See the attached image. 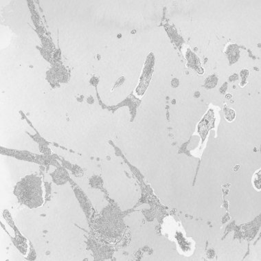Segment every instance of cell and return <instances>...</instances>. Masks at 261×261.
Instances as JSON below:
<instances>
[{"mask_svg":"<svg viewBox=\"0 0 261 261\" xmlns=\"http://www.w3.org/2000/svg\"><path fill=\"white\" fill-rule=\"evenodd\" d=\"M253 183H254V185L256 187V189L258 190H260V171L259 170L258 171V174L257 175L256 174L253 177Z\"/></svg>","mask_w":261,"mask_h":261,"instance_id":"6da1fadb","label":"cell"},{"mask_svg":"<svg viewBox=\"0 0 261 261\" xmlns=\"http://www.w3.org/2000/svg\"><path fill=\"white\" fill-rule=\"evenodd\" d=\"M224 113H225V116L226 119L228 121H232V120L235 118V112L233 110L230 109H225L224 110Z\"/></svg>","mask_w":261,"mask_h":261,"instance_id":"7a4b0ae2","label":"cell"}]
</instances>
